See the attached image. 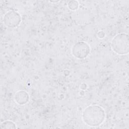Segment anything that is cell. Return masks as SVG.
<instances>
[{
  "mask_svg": "<svg viewBox=\"0 0 129 129\" xmlns=\"http://www.w3.org/2000/svg\"><path fill=\"white\" fill-rule=\"evenodd\" d=\"M105 118V111L98 105H91L84 110L82 118L85 124L91 126H97L101 124Z\"/></svg>",
  "mask_w": 129,
  "mask_h": 129,
  "instance_id": "obj_1",
  "label": "cell"
},
{
  "mask_svg": "<svg viewBox=\"0 0 129 129\" xmlns=\"http://www.w3.org/2000/svg\"><path fill=\"white\" fill-rule=\"evenodd\" d=\"M111 46L112 50L117 54L124 55L129 51V38L127 34L119 33L112 39Z\"/></svg>",
  "mask_w": 129,
  "mask_h": 129,
  "instance_id": "obj_2",
  "label": "cell"
},
{
  "mask_svg": "<svg viewBox=\"0 0 129 129\" xmlns=\"http://www.w3.org/2000/svg\"><path fill=\"white\" fill-rule=\"evenodd\" d=\"M90 52V47L88 43L84 41L76 43L72 48V54L78 59H84L87 57Z\"/></svg>",
  "mask_w": 129,
  "mask_h": 129,
  "instance_id": "obj_3",
  "label": "cell"
},
{
  "mask_svg": "<svg viewBox=\"0 0 129 129\" xmlns=\"http://www.w3.org/2000/svg\"><path fill=\"white\" fill-rule=\"evenodd\" d=\"M21 22V15L18 12L15 11L8 12L4 17V23L9 28H15L19 25Z\"/></svg>",
  "mask_w": 129,
  "mask_h": 129,
  "instance_id": "obj_4",
  "label": "cell"
},
{
  "mask_svg": "<svg viewBox=\"0 0 129 129\" xmlns=\"http://www.w3.org/2000/svg\"><path fill=\"white\" fill-rule=\"evenodd\" d=\"M14 99L18 104L22 105L26 104L29 101V95L26 91L21 90L15 94Z\"/></svg>",
  "mask_w": 129,
  "mask_h": 129,
  "instance_id": "obj_5",
  "label": "cell"
},
{
  "mask_svg": "<svg viewBox=\"0 0 129 129\" xmlns=\"http://www.w3.org/2000/svg\"><path fill=\"white\" fill-rule=\"evenodd\" d=\"M2 128H16V124L13 121L10 120H6L3 122L1 124Z\"/></svg>",
  "mask_w": 129,
  "mask_h": 129,
  "instance_id": "obj_6",
  "label": "cell"
},
{
  "mask_svg": "<svg viewBox=\"0 0 129 129\" xmlns=\"http://www.w3.org/2000/svg\"><path fill=\"white\" fill-rule=\"evenodd\" d=\"M68 6L71 10L75 11L78 9L79 4L77 1H71L68 3Z\"/></svg>",
  "mask_w": 129,
  "mask_h": 129,
  "instance_id": "obj_7",
  "label": "cell"
},
{
  "mask_svg": "<svg viewBox=\"0 0 129 129\" xmlns=\"http://www.w3.org/2000/svg\"><path fill=\"white\" fill-rule=\"evenodd\" d=\"M97 36L100 38H103L105 36V33L102 31H100L97 33Z\"/></svg>",
  "mask_w": 129,
  "mask_h": 129,
  "instance_id": "obj_8",
  "label": "cell"
},
{
  "mask_svg": "<svg viewBox=\"0 0 129 129\" xmlns=\"http://www.w3.org/2000/svg\"><path fill=\"white\" fill-rule=\"evenodd\" d=\"M50 2H51V3H58V2H59V1H56V2H53V1H50Z\"/></svg>",
  "mask_w": 129,
  "mask_h": 129,
  "instance_id": "obj_9",
  "label": "cell"
}]
</instances>
